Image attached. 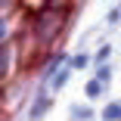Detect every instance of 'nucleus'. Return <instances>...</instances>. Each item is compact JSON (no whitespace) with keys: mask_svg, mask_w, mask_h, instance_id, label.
<instances>
[{"mask_svg":"<svg viewBox=\"0 0 121 121\" xmlns=\"http://www.w3.org/2000/svg\"><path fill=\"white\" fill-rule=\"evenodd\" d=\"M47 109H50V96H43V93H40L37 99H34V106H31V115H28V121H40Z\"/></svg>","mask_w":121,"mask_h":121,"instance_id":"obj_1","label":"nucleus"},{"mask_svg":"<svg viewBox=\"0 0 121 121\" xmlns=\"http://www.w3.org/2000/svg\"><path fill=\"white\" fill-rule=\"evenodd\" d=\"M103 118L106 121H121V103H109L106 112H103Z\"/></svg>","mask_w":121,"mask_h":121,"instance_id":"obj_2","label":"nucleus"},{"mask_svg":"<svg viewBox=\"0 0 121 121\" xmlns=\"http://www.w3.org/2000/svg\"><path fill=\"white\" fill-rule=\"evenodd\" d=\"M93 112L87 109V106H71V121H87Z\"/></svg>","mask_w":121,"mask_h":121,"instance_id":"obj_3","label":"nucleus"},{"mask_svg":"<svg viewBox=\"0 0 121 121\" xmlns=\"http://www.w3.org/2000/svg\"><path fill=\"white\" fill-rule=\"evenodd\" d=\"M84 90H87V96H90V99H96V96H103V84L96 81V78H93V81H87V87H84Z\"/></svg>","mask_w":121,"mask_h":121,"instance_id":"obj_4","label":"nucleus"},{"mask_svg":"<svg viewBox=\"0 0 121 121\" xmlns=\"http://www.w3.org/2000/svg\"><path fill=\"white\" fill-rule=\"evenodd\" d=\"M87 62H90V56L87 53H78L75 59H71V68H87Z\"/></svg>","mask_w":121,"mask_h":121,"instance_id":"obj_5","label":"nucleus"},{"mask_svg":"<svg viewBox=\"0 0 121 121\" xmlns=\"http://www.w3.org/2000/svg\"><path fill=\"white\" fill-rule=\"evenodd\" d=\"M65 81H68V68H62L59 75L53 78V90H59V87H65Z\"/></svg>","mask_w":121,"mask_h":121,"instance_id":"obj_6","label":"nucleus"},{"mask_svg":"<svg viewBox=\"0 0 121 121\" xmlns=\"http://www.w3.org/2000/svg\"><path fill=\"white\" fill-rule=\"evenodd\" d=\"M109 78H112V68H109V65H99V71H96V81H99V84H106Z\"/></svg>","mask_w":121,"mask_h":121,"instance_id":"obj_7","label":"nucleus"},{"mask_svg":"<svg viewBox=\"0 0 121 121\" xmlns=\"http://www.w3.org/2000/svg\"><path fill=\"white\" fill-rule=\"evenodd\" d=\"M109 53H112V47H109V43H106V47H99V53H96V62H103Z\"/></svg>","mask_w":121,"mask_h":121,"instance_id":"obj_8","label":"nucleus"},{"mask_svg":"<svg viewBox=\"0 0 121 121\" xmlns=\"http://www.w3.org/2000/svg\"><path fill=\"white\" fill-rule=\"evenodd\" d=\"M118 22H121V9H112L109 13V25H118Z\"/></svg>","mask_w":121,"mask_h":121,"instance_id":"obj_9","label":"nucleus"},{"mask_svg":"<svg viewBox=\"0 0 121 121\" xmlns=\"http://www.w3.org/2000/svg\"><path fill=\"white\" fill-rule=\"evenodd\" d=\"M3 31H6V22H3V19H0V37H3Z\"/></svg>","mask_w":121,"mask_h":121,"instance_id":"obj_10","label":"nucleus"}]
</instances>
